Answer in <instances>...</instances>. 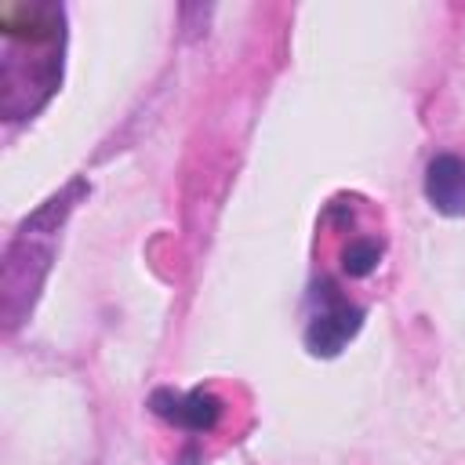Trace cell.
Returning <instances> with one entry per match:
<instances>
[{
	"label": "cell",
	"instance_id": "7a4b0ae2",
	"mask_svg": "<svg viewBox=\"0 0 465 465\" xmlns=\"http://www.w3.org/2000/svg\"><path fill=\"white\" fill-rule=\"evenodd\" d=\"M149 411L156 418H163L167 425H174V429H185V432H214L218 421H222V414H225V403L211 389H189V392L156 389L149 396Z\"/></svg>",
	"mask_w": 465,
	"mask_h": 465
},
{
	"label": "cell",
	"instance_id": "3957f363",
	"mask_svg": "<svg viewBox=\"0 0 465 465\" xmlns=\"http://www.w3.org/2000/svg\"><path fill=\"white\" fill-rule=\"evenodd\" d=\"M425 200L447 218H465V156L440 153L425 167Z\"/></svg>",
	"mask_w": 465,
	"mask_h": 465
},
{
	"label": "cell",
	"instance_id": "6da1fadb",
	"mask_svg": "<svg viewBox=\"0 0 465 465\" xmlns=\"http://www.w3.org/2000/svg\"><path fill=\"white\" fill-rule=\"evenodd\" d=\"M312 312H309V323H305V349L312 356H338L363 327V309L352 305L334 280H316L312 283Z\"/></svg>",
	"mask_w": 465,
	"mask_h": 465
},
{
	"label": "cell",
	"instance_id": "277c9868",
	"mask_svg": "<svg viewBox=\"0 0 465 465\" xmlns=\"http://www.w3.org/2000/svg\"><path fill=\"white\" fill-rule=\"evenodd\" d=\"M378 262H381V243L371 240V236H356V240H349V247L341 251V269H345L352 280L371 276V272L378 269Z\"/></svg>",
	"mask_w": 465,
	"mask_h": 465
}]
</instances>
